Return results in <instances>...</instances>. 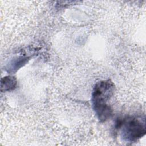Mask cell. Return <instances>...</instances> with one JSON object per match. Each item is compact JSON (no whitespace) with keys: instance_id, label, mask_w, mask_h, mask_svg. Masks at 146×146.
<instances>
[{"instance_id":"6da1fadb","label":"cell","mask_w":146,"mask_h":146,"mask_svg":"<svg viewBox=\"0 0 146 146\" xmlns=\"http://www.w3.org/2000/svg\"><path fill=\"white\" fill-rule=\"evenodd\" d=\"M114 91V84L110 80L97 83L92 94V103L98 119L103 122L110 119L112 110L107 103Z\"/></svg>"},{"instance_id":"7a4b0ae2","label":"cell","mask_w":146,"mask_h":146,"mask_svg":"<svg viewBox=\"0 0 146 146\" xmlns=\"http://www.w3.org/2000/svg\"><path fill=\"white\" fill-rule=\"evenodd\" d=\"M116 128L121 129V135L127 141H135L145 133V123L137 118H127L116 123Z\"/></svg>"},{"instance_id":"3957f363","label":"cell","mask_w":146,"mask_h":146,"mask_svg":"<svg viewBox=\"0 0 146 146\" xmlns=\"http://www.w3.org/2000/svg\"><path fill=\"white\" fill-rule=\"evenodd\" d=\"M17 80L13 76H6L1 79V90L10 91L15 88Z\"/></svg>"}]
</instances>
